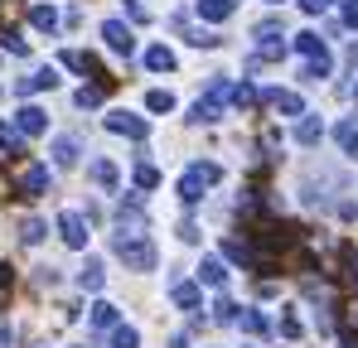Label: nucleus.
<instances>
[{"mask_svg":"<svg viewBox=\"0 0 358 348\" xmlns=\"http://www.w3.org/2000/svg\"><path fill=\"white\" fill-rule=\"evenodd\" d=\"M218 179H223V165L199 160V165H189V170L179 174V198H184V203H199V198H203V189H208V184H218Z\"/></svg>","mask_w":358,"mask_h":348,"instance_id":"nucleus-1","label":"nucleus"},{"mask_svg":"<svg viewBox=\"0 0 358 348\" xmlns=\"http://www.w3.org/2000/svg\"><path fill=\"white\" fill-rule=\"evenodd\" d=\"M117 256L131 271H155V242L141 232V237H117Z\"/></svg>","mask_w":358,"mask_h":348,"instance_id":"nucleus-2","label":"nucleus"},{"mask_svg":"<svg viewBox=\"0 0 358 348\" xmlns=\"http://www.w3.org/2000/svg\"><path fill=\"white\" fill-rule=\"evenodd\" d=\"M59 232H63V242H68L73 252L87 247V223H83V213H59Z\"/></svg>","mask_w":358,"mask_h":348,"instance_id":"nucleus-3","label":"nucleus"},{"mask_svg":"<svg viewBox=\"0 0 358 348\" xmlns=\"http://www.w3.org/2000/svg\"><path fill=\"white\" fill-rule=\"evenodd\" d=\"M15 126H20V136H44L49 131V112L44 107H20L15 112Z\"/></svg>","mask_w":358,"mask_h":348,"instance_id":"nucleus-4","label":"nucleus"},{"mask_svg":"<svg viewBox=\"0 0 358 348\" xmlns=\"http://www.w3.org/2000/svg\"><path fill=\"white\" fill-rule=\"evenodd\" d=\"M107 131H117V136H131V140H145V121L131 112H112L107 116Z\"/></svg>","mask_w":358,"mask_h":348,"instance_id":"nucleus-5","label":"nucleus"},{"mask_svg":"<svg viewBox=\"0 0 358 348\" xmlns=\"http://www.w3.org/2000/svg\"><path fill=\"white\" fill-rule=\"evenodd\" d=\"M102 39L112 44V54H131V49H136V39H131V29H126L121 20H107V24H102Z\"/></svg>","mask_w":358,"mask_h":348,"instance_id":"nucleus-6","label":"nucleus"},{"mask_svg":"<svg viewBox=\"0 0 358 348\" xmlns=\"http://www.w3.org/2000/svg\"><path fill=\"white\" fill-rule=\"evenodd\" d=\"M54 82H59V73H54V68H39L34 78H20V82H15V92H20V97H29V92H44V87H54Z\"/></svg>","mask_w":358,"mask_h":348,"instance_id":"nucleus-7","label":"nucleus"},{"mask_svg":"<svg viewBox=\"0 0 358 348\" xmlns=\"http://www.w3.org/2000/svg\"><path fill=\"white\" fill-rule=\"evenodd\" d=\"M20 189H24L29 198H39V194L49 189V170H44V165H29V170L20 174Z\"/></svg>","mask_w":358,"mask_h":348,"instance_id":"nucleus-8","label":"nucleus"},{"mask_svg":"<svg viewBox=\"0 0 358 348\" xmlns=\"http://www.w3.org/2000/svg\"><path fill=\"white\" fill-rule=\"evenodd\" d=\"M199 281H203V286H228V266H223L218 256H203V261H199Z\"/></svg>","mask_w":358,"mask_h":348,"instance_id":"nucleus-9","label":"nucleus"},{"mask_svg":"<svg viewBox=\"0 0 358 348\" xmlns=\"http://www.w3.org/2000/svg\"><path fill=\"white\" fill-rule=\"evenodd\" d=\"M170 300H175L179 310H199L203 295H199V286H189V281H175V286H170Z\"/></svg>","mask_w":358,"mask_h":348,"instance_id":"nucleus-10","label":"nucleus"},{"mask_svg":"<svg viewBox=\"0 0 358 348\" xmlns=\"http://www.w3.org/2000/svg\"><path fill=\"white\" fill-rule=\"evenodd\" d=\"M145 68H150V73H170V68H175V54H170L165 44H150V49H145Z\"/></svg>","mask_w":358,"mask_h":348,"instance_id":"nucleus-11","label":"nucleus"},{"mask_svg":"<svg viewBox=\"0 0 358 348\" xmlns=\"http://www.w3.org/2000/svg\"><path fill=\"white\" fill-rule=\"evenodd\" d=\"M266 102H271L276 112H286V116H305V102H300L296 92H266Z\"/></svg>","mask_w":358,"mask_h":348,"instance_id":"nucleus-12","label":"nucleus"},{"mask_svg":"<svg viewBox=\"0 0 358 348\" xmlns=\"http://www.w3.org/2000/svg\"><path fill=\"white\" fill-rule=\"evenodd\" d=\"M92 184H102V189H117L121 184V170L112 160H92Z\"/></svg>","mask_w":358,"mask_h":348,"instance_id":"nucleus-13","label":"nucleus"},{"mask_svg":"<svg viewBox=\"0 0 358 348\" xmlns=\"http://www.w3.org/2000/svg\"><path fill=\"white\" fill-rule=\"evenodd\" d=\"M92 329H117V305L112 300H97L92 305Z\"/></svg>","mask_w":358,"mask_h":348,"instance_id":"nucleus-14","label":"nucleus"},{"mask_svg":"<svg viewBox=\"0 0 358 348\" xmlns=\"http://www.w3.org/2000/svg\"><path fill=\"white\" fill-rule=\"evenodd\" d=\"M238 10V0H199V15L203 20H228Z\"/></svg>","mask_w":358,"mask_h":348,"instance_id":"nucleus-15","label":"nucleus"},{"mask_svg":"<svg viewBox=\"0 0 358 348\" xmlns=\"http://www.w3.org/2000/svg\"><path fill=\"white\" fill-rule=\"evenodd\" d=\"M320 136H324V121H320V116H305V121L296 126V140H300V145H315Z\"/></svg>","mask_w":358,"mask_h":348,"instance_id":"nucleus-16","label":"nucleus"},{"mask_svg":"<svg viewBox=\"0 0 358 348\" xmlns=\"http://www.w3.org/2000/svg\"><path fill=\"white\" fill-rule=\"evenodd\" d=\"M54 165H78V140L73 136H59L54 140Z\"/></svg>","mask_w":358,"mask_h":348,"instance_id":"nucleus-17","label":"nucleus"},{"mask_svg":"<svg viewBox=\"0 0 358 348\" xmlns=\"http://www.w3.org/2000/svg\"><path fill=\"white\" fill-rule=\"evenodd\" d=\"M334 136H339L344 155H354V160H358V121H339V131H334Z\"/></svg>","mask_w":358,"mask_h":348,"instance_id":"nucleus-18","label":"nucleus"},{"mask_svg":"<svg viewBox=\"0 0 358 348\" xmlns=\"http://www.w3.org/2000/svg\"><path fill=\"white\" fill-rule=\"evenodd\" d=\"M102 281H107L102 261H87V266H83V276H78V286H83V290H102Z\"/></svg>","mask_w":358,"mask_h":348,"instance_id":"nucleus-19","label":"nucleus"},{"mask_svg":"<svg viewBox=\"0 0 358 348\" xmlns=\"http://www.w3.org/2000/svg\"><path fill=\"white\" fill-rule=\"evenodd\" d=\"M296 49H300V54H305V58H320V54H324V39L305 29V34H296Z\"/></svg>","mask_w":358,"mask_h":348,"instance_id":"nucleus-20","label":"nucleus"},{"mask_svg":"<svg viewBox=\"0 0 358 348\" xmlns=\"http://www.w3.org/2000/svg\"><path fill=\"white\" fill-rule=\"evenodd\" d=\"M145 107H150V112H175V92L155 87V92H145Z\"/></svg>","mask_w":358,"mask_h":348,"instance_id":"nucleus-21","label":"nucleus"},{"mask_svg":"<svg viewBox=\"0 0 358 348\" xmlns=\"http://www.w3.org/2000/svg\"><path fill=\"white\" fill-rule=\"evenodd\" d=\"M305 82H320V78H329V54H320V58H310L305 63V73H300Z\"/></svg>","mask_w":358,"mask_h":348,"instance_id":"nucleus-22","label":"nucleus"},{"mask_svg":"<svg viewBox=\"0 0 358 348\" xmlns=\"http://www.w3.org/2000/svg\"><path fill=\"white\" fill-rule=\"evenodd\" d=\"M238 324L247 334H266V314H257V310H238Z\"/></svg>","mask_w":358,"mask_h":348,"instance_id":"nucleus-23","label":"nucleus"},{"mask_svg":"<svg viewBox=\"0 0 358 348\" xmlns=\"http://www.w3.org/2000/svg\"><path fill=\"white\" fill-rule=\"evenodd\" d=\"M0 150H5V155H20V131H15L10 121H0Z\"/></svg>","mask_w":358,"mask_h":348,"instance_id":"nucleus-24","label":"nucleus"},{"mask_svg":"<svg viewBox=\"0 0 358 348\" xmlns=\"http://www.w3.org/2000/svg\"><path fill=\"white\" fill-rule=\"evenodd\" d=\"M223 256H228V261H242V266H247V261H252V247L233 237V242H223Z\"/></svg>","mask_w":358,"mask_h":348,"instance_id":"nucleus-25","label":"nucleus"},{"mask_svg":"<svg viewBox=\"0 0 358 348\" xmlns=\"http://www.w3.org/2000/svg\"><path fill=\"white\" fill-rule=\"evenodd\" d=\"M155 184H160V170L141 160V165H136V189H155Z\"/></svg>","mask_w":358,"mask_h":348,"instance_id":"nucleus-26","label":"nucleus"},{"mask_svg":"<svg viewBox=\"0 0 358 348\" xmlns=\"http://www.w3.org/2000/svg\"><path fill=\"white\" fill-rule=\"evenodd\" d=\"M20 242H29V247L44 242V223H39V218H24V223H20Z\"/></svg>","mask_w":358,"mask_h":348,"instance_id":"nucleus-27","label":"nucleus"},{"mask_svg":"<svg viewBox=\"0 0 358 348\" xmlns=\"http://www.w3.org/2000/svg\"><path fill=\"white\" fill-rule=\"evenodd\" d=\"M29 20H34V29H54V24H59L54 5H34V15H29Z\"/></svg>","mask_w":358,"mask_h":348,"instance_id":"nucleus-28","label":"nucleus"},{"mask_svg":"<svg viewBox=\"0 0 358 348\" xmlns=\"http://www.w3.org/2000/svg\"><path fill=\"white\" fill-rule=\"evenodd\" d=\"M112 348H141V334H136V329H126V324H121L117 334H112Z\"/></svg>","mask_w":358,"mask_h":348,"instance_id":"nucleus-29","label":"nucleus"},{"mask_svg":"<svg viewBox=\"0 0 358 348\" xmlns=\"http://www.w3.org/2000/svg\"><path fill=\"white\" fill-rule=\"evenodd\" d=\"M213 319L233 324V319H238V305H233V300H218V305H213Z\"/></svg>","mask_w":358,"mask_h":348,"instance_id":"nucleus-30","label":"nucleus"},{"mask_svg":"<svg viewBox=\"0 0 358 348\" xmlns=\"http://www.w3.org/2000/svg\"><path fill=\"white\" fill-rule=\"evenodd\" d=\"M233 102H238V107H252V102H257V87H252V82L233 87Z\"/></svg>","mask_w":358,"mask_h":348,"instance_id":"nucleus-31","label":"nucleus"},{"mask_svg":"<svg viewBox=\"0 0 358 348\" xmlns=\"http://www.w3.org/2000/svg\"><path fill=\"white\" fill-rule=\"evenodd\" d=\"M189 44H194V49H213V44H218V34H208V29H194V34H189Z\"/></svg>","mask_w":358,"mask_h":348,"instance_id":"nucleus-32","label":"nucleus"},{"mask_svg":"<svg viewBox=\"0 0 358 348\" xmlns=\"http://www.w3.org/2000/svg\"><path fill=\"white\" fill-rule=\"evenodd\" d=\"M126 15H131L136 24H145V20H150V10H145V0H126Z\"/></svg>","mask_w":358,"mask_h":348,"instance_id":"nucleus-33","label":"nucleus"},{"mask_svg":"<svg viewBox=\"0 0 358 348\" xmlns=\"http://www.w3.org/2000/svg\"><path fill=\"white\" fill-rule=\"evenodd\" d=\"M0 44H5V49H10V54H29V44H24V39H20V34H0Z\"/></svg>","mask_w":358,"mask_h":348,"instance_id":"nucleus-34","label":"nucleus"},{"mask_svg":"<svg viewBox=\"0 0 358 348\" xmlns=\"http://www.w3.org/2000/svg\"><path fill=\"white\" fill-rule=\"evenodd\" d=\"M97 102H102V87H83L78 92V107H97Z\"/></svg>","mask_w":358,"mask_h":348,"instance_id":"nucleus-35","label":"nucleus"},{"mask_svg":"<svg viewBox=\"0 0 358 348\" xmlns=\"http://www.w3.org/2000/svg\"><path fill=\"white\" fill-rule=\"evenodd\" d=\"M281 334H286V339H300V319H296V314L281 319Z\"/></svg>","mask_w":358,"mask_h":348,"instance_id":"nucleus-36","label":"nucleus"},{"mask_svg":"<svg viewBox=\"0 0 358 348\" xmlns=\"http://www.w3.org/2000/svg\"><path fill=\"white\" fill-rule=\"evenodd\" d=\"M344 24H358V0H349V5H344Z\"/></svg>","mask_w":358,"mask_h":348,"instance_id":"nucleus-37","label":"nucleus"},{"mask_svg":"<svg viewBox=\"0 0 358 348\" xmlns=\"http://www.w3.org/2000/svg\"><path fill=\"white\" fill-rule=\"evenodd\" d=\"M300 10H305V15H320L324 5H320V0H300Z\"/></svg>","mask_w":358,"mask_h":348,"instance_id":"nucleus-38","label":"nucleus"},{"mask_svg":"<svg viewBox=\"0 0 358 348\" xmlns=\"http://www.w3.org/2000/svg\"><path fill=\"white\" fill-rule=\"evenodd\" d=\"M349 286H358V256H349Z\"/></svg>","mask_w":358,"mask_h":348,"instance_id":"nucleus-39","label":"nucleus"},{"mask_svg":"<svg viewBox=\"0 0 358 348\" xmlns=\"http://www.w3.org/2000/svg\"><path fill=\"white\" fill-rule=\"evenodd\" d=\"M170 348H189V339H184V334H179V339H170Z\"/></svg>","mask_w":358,"mask_h":348,"instance_id":"nucleus-40","label":"nucleus"},{"mask_svg":"<svg viewBox=\"0 0 358 348\" xmlns=\"http://www.w3.org/2000/svg\"><path fill=\"white\" fill-rule=\"evenodd\" d=\"M344 348H358V339H344Z\"/></svg>","mask_w":358,"mask_h":348,"instance_id":"nucleus-41","label":"nucleus"},{"mask_svg":"<svg viewBox=\"0 0 358 348\" xmlns=\"http://www.w3.org/2000/svg\"><path fill=\"white\" fill-rule=\"evenodd\" d=\"M266 5H281V0H266Z\"/></svg>","mask_w":358,"mask_h":348,"instance_id":"nucleus-42","label":"nucleus"},{"mask_svg":"<svg viewBox=\"0 0 358 348\" xmlns=\"http://www.w3.org/2000/svg\"><path fill=\"white\" fill-rule=\"evenodd\" d=\"M354 97H358V87H354Z\"/></svg>","mask_w":358,"mask_h":348,"instance_id":"nucleus-43","label":"nucleus"}]
</instances>
